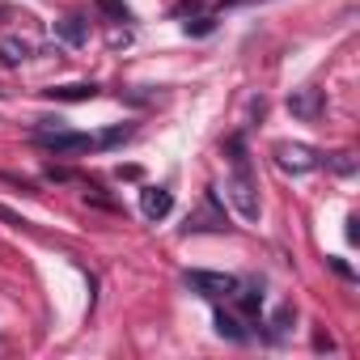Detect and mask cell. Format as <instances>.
<instances>
[{"mask_svg": "<svg viewBox=\"0 0 360 360\" xmlns=\"http://www.w3.org/2000/svg\"><path fill=\"white\" fill-rule=\"evenodd\" d=\"M217 330H221L229 343H246V330H242V322H238L233 314H217Z\"/></svg>", "mask_w": 360, "mask_h": 360, "instance_id": "30bf717a", "label": "cell"}, {"mask_svg": "<svg viewBox=\"0 0 360 360\" xmlns=\"http://www.w3.org/2000/svg\"><path fill=\"white\" fill-rule=\"evenodd\" d=\"M169 208H174V195H169L165 187H144V191H140V212H144L148 221H165Z\"/></svg>", "mask_w": 360, "mask_h": 360, "instance_id": "5b68a950", "label": "cell"}, {"mask_svg": "<svg viewBox=\"0 0 360 360\" xmlns=\"http://www.w3.org/2000/svg\"><path fill=\"white\" fill-rule=\"evenodd\" d=\"M187 284L195 288V292H204V297H233V288H238V280L233 276H225V271H187Z\"/></svg>", "mask_w": 360, "mask_h": 360, "instance_id": "277c9868", "label": "cell"}, {"mask_svg": "<svg viewBox=\"0 0 360 360\" xmlns=\"http://www.w3.org/2000/svg\"><path fill=\"white\" fill-rule=\"evenodd\" d=\"M98 94V85H56V89H47V98H56V102H89Z\"/></svg>", "mask_w": 360, "mask_h": 360, "instance_id": "9c48e42d", "label": "cell"}, {"mask_svg": "<svg viewBox=\"0 0 360 360\" xmlns=\"http://www.w3.org/2000/svg\"><path fill=\"white\" fill-rule=\"evenodd\" d=\"M276 165L284 174H309L318 169V153L309 144H276Z\"/></svg>", "mask_w": 360, "mask_h": 360, "instance_id": "3957f363", "label": "cell"}, {"mask_svg": "<svg viewBox=\"0 0 360 360\" xmlns=\"http://www.w3.org/2000/svg\"><path fill=\"white\" fill-rule=\"evenodd\" d=\"M94 5H98L106 18H115V22H131V13H127V5H123V0H94Z\"/></svg>", "mask_w": 360, "mask_h": 360, "instance_id": "7c38bea8", "label": "cell"}, {"mask_svg": "<svg viewBox=\"0 0 360 360\" xmlns=\"http://www.w3.org/2000/svg\"><path fill=\"white\" fill-rule=\"evenodd\" d=\"M34 56V43L30 39H18V34H9V39H0V64H9V68H18V64H26Z\"/></svg>", "mask_w": 360, "mask_h": 360, "instance_id": "8992f818", "label": "cell"}, {"mask_svg": "<svg viewBox=\"0 0 360 360\" xmlns=\"http://www.w3.org/2000/svg\"><path fill=\"white\" fill-rule=\"evenodd\" d=\"M229 161H233V174L225 178V200L238 208L242 221H259V187H255V174H250V161H246V148L242 140H229Z\"/></svg>", "mask_w": 360, "mask_h": 360, "instance_id": "6da1fadb", "label": "cell"}, {"mask_svg": "<svg viewBox=\"0 0 360 360\" xmlns=\"http://www.w3.org/2000/svg\"><path fill=\"white\" fill-rule=\"evenodd\" d=\"M292 318H297V309H292V305H280V309L271 314V339H284L288 326H292Z\"/></svg>", "mask_w": 360, "mask_h": 360, "instance_id": "8fae6325", "label": "cell"}, {"mask_svg": "<svg viewBox=\"0 0 360 360\" xmlns=\"http://www.w3.org/2000/svg\"><path fill=\"white\" fill-rule=\"evenodd\" d=\"M187 30H191V34H208V30H212V22H208V18H200V22H195V26H187Z\"/></svg>", "mask_w": 360, "mask_h": 360, "instance_id": "5bb4252c", "label": "cell"}, {"mask_svg": "<svg viewBox=\"0 0 360 360\" xmlns=\"http://www.w3.org/2000/svg\"><path fill=\"white\" fill-rule=\"evenodd\" d=\"M34 140L43 144V148H51V153H85V148H94V136H81V131H68V127H51V119H43L39 127H34Z\"/></svg>", "mask_w": 360, "mask_h": 360, "instance_id": "7a4b0ae2", "label": "cell"}, {"mask_svg": "<svg viewBox=\"0 0 360 360\" xmlns=\"http://www.w3.org/2000/svg\"><path fill=\"white\" fill-rule=\"evenodd\" d=\"M288 110L301 115V119H314V115L322 110V94H318V89H301V94L288 98Z\"/></svg>", "mask_w": 360, "mask_h": 360, "instance_id": "52a82bcc", "label": "cell"}, {"mask_svg": "<svg viewBox=\"0 0 360 360\" xmlns=\"http://www.w3.org/2000/svg\"><path fill=\"white\" fill-rule=\"evenodd\" d=\"M56 30H60V39L72 43V47H85V43H89V22H81V18H64Z\"/></svg>", "mask_w": 360, "mask_h": 360, "instance_id": "ba28073f", "label": "cell"}, {"mask_svg": "<svg viewBox=\"0 0 360 360\" xmlns=\"http://www.w3.org/2000/svg\"><path fill=\"white\" fill-rule=\"evenodd\" d=\"M127 136H131V127H106V131H102L94 144H102V148H115V144H123Z\"/></svg>", "mask_w": 360, "mask_h": 360, "instance_id": "4fadbf2b", "label": "cell"}]
</instances>
